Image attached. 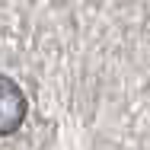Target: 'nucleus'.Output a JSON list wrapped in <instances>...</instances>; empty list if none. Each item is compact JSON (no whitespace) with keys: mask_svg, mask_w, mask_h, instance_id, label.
Segmentation results:
<instances>
[{"mask_svg":"<svg viewBox=\"0 0 150 150\" xmlns=\"http://www.w3.org/2000/svg\"><path fill=\"white\" fill-rule=\"evenodd\" d=\"M26 93L16 80L0 77V137L19 131V125L26 121Z\"/></svg>","mask_w":150,"mask_h":150,"instance_id":"f257e3e1","label":"nucleus"}]
</instances>
